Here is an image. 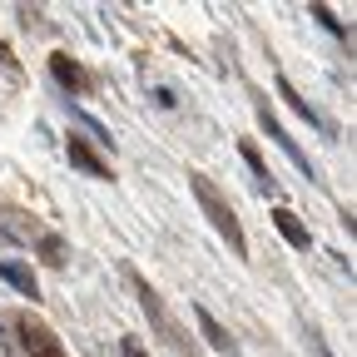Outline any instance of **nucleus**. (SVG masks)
I'll use <instances>...</instances> for the list:
<instances>
[{"mask_svg": "<svg viewBox=\"0 0 357 357\" xmlns=\"http://www.w3.org/2000/svg\"><path fill=\"white\" fill-rule=\"evenodd\" d=\"M189 189H194V199H199V208H204V218L218 229V238L234 248V258H248V238H243V223H238V213L223 204V194L208 184L204 174H189Z\"/></svg>", "mask_w": 357, "mask_h": 357, "instance_id": "f257e3e1", "label": "nucleus"}, {"mask_svg": "<svg viewBox=\"0 0 357 357\" xmlns=\"http://www.w3.org/2000/svg\"><path fill=\"white\" fill-rule=\"evenodd\" d=\"M134 293H139V307H144V318L154 323V333H159V337H169L174 347H184V333H178V323L169 318L164 298H159V293H154V288H149L144 278H134Z\"/></svg>", "mask_w": 357, "mask_h": 357, "instance_id": "f03ea898", "label": "nucleus"}, {"mask_svg": "<svg viewBox=\"0 0 357 357\" xmlns=\"http://www.w3.org/2000/svg\"><path fill=\"white\" fill-rule=\"evenodd\" d=\"M15 337H20V347H25L30 357H65L60 337L45 328L40 318H30V312H25V318H15Z\"/></svg>", "mask_w": 357, "mask_h": 357, "instance_id": "7ed1b4c3", "label": "nucleus"}, {"mask_svg": "<svg viewBox=\"0 0 357 357\" xmlns=\"http://www.w3.org/2000/svg\"><path fill=\"white\" fill-rule=\"evenodd\" d=\"M258 124L268 129V139H273V144H278V149H283V154H288V159H293V164H298V169L312 178V164H307V154L298 149V139H293V134H288V129L273 119V109H268V105H258Z\"/></svg>", "mask_w": 357, "mask_h": 357, "instance_id": "20e7f679", "label": "nucleus"}, {"mask_svg": "<svg viewBox=\"0 0 357 357\" xmlns=\"http://www.w3.org/2000/svg\"><path fill=\"white\" fill-rule=\"evenodd\" d=\"M194 323H199V333H204V342H208L213 352H229V357L238 352V342L229 337V328H223V323L213 318V312H208L204 303H194Z\"/></svg>", "mask_w": 357, "mask_h": 357, "instance_id": "39448f33", "label": "nucleus"}, {"mask_svg": "<svg viewBox=\"0 0 357 357\" xmlns=\"http://www.w3.org/2000/svg\"><path fill=\"white\" fill-rule=\"evenodd\" d=\"M65 154H70V164H75V169H84L89 178H109V164H105V159H100L95 149H89L84 139H75V134H70V144H65Z\"/></svg>", "mask_w": 357, "mask_h": 357, "instance_id": "423d86ee", "label": "nucleus"}, {"mask_svg": "<svg viewBox=\"0 0 357 357\" xmlns=\"http://www.w3.org/2000/svg\"><path fill=\"white\" fill-rule=\"evenodd\" d=\"M0 278H6L15 293H25V298H40V283H35V273L25 263H15V258H0Z\"/></svg>", "mask_w": 357, "mask_h": 357, "instance_id": "0eeeda50", "label": "nucleus"}, {"mask_svg": "<svg viewBox=\"0 0 357 357\" xmlns=\"http://www.w3.org/2000/svg\"><path fill=\"white\" fill-rule=\"evenodd\" d=\"M273 223H278V234H283L293 248H307V243H312V234L303 229V218H298L293 208H273Z\"/></svg>", "mask_w": 357, "mask_h": 357, "instance_id": "6e6552de", "label": "nucleus"}, {"mask_svg": "<svg viewBox=\"0 0 357 357\" xmlns=\"http://www.w3.org/2000/svg\"><path fill=\"white\" fill-rule=\"evenodd\" d=\"M238 154H243V164L253 169V178H258V189H263L268 199H278V178H273V169H268V164H263V154H258L253 144H243Z\"/></svg>", "mask_w": 357, "mask_h": 357, "instance_id": "1a4fd4ad", "label": "nucleus"}, {"mask_svg": "<svg viewBox=\"0 0 357 357\" xmlns=\"http://www.w3.org/2000/svg\"><path fill=\"white\" fill-rule=\"evenodd\" d=\"M50 75H55V79L70 89V95H79V89H84V70H79V65H75L65 50H60V55H50Z\"/></svg>", "mask_w": 357, "mask_h": 357, "instance_id": "9d476101", "label": "nucleus"}, {"mask_svg": "<svg viewBox=\"0 0 357 357\" xmlns=\"http://www.w3.org/2000/svg\"><path fill=\"white\" fill-rule=\"evenodd\" d=\"M278 100H288V109H293V114H303V119H307L312 129H323V119H318V109H312V105H307V100L298 95V89H293V84H288L283 75H278Z\"/></svg>", "mask_w": 357, "mask_h": 357, "instance_id": "9b49d317", "label": "nucleus"}, {"mask_svg": "<svg viewBox=\"0 0 357 357\" xmlns=\"http://www.w3.org/2000/svg\"><path fill=\"white\" fill-rule=\"evenodd\" d=\"M35 243H40V258H45V263H55V268L65 263V238H55V234H40Z\"/></svg>", "mask_w": 357, "mask_h": 357, "instance_id": "f8f14e48", "label": "nucleus"}, {"mask_svg": "<svg viewBox=\"0 0 357 357\" xmlns=\"http://www.w3.org/2000/svg\"><path fill=\"white\" fill-rule=\"evenodd\" d=\"M70 114H75V119H79V124L89 129V139H95V144H109V129H105V124H100L95 114H84V109H75V105H70Z\"/></svg>", "mask_w": 357, "mask_h": 357, "instance_id": "ddd939ff", "label": "nucleus"}, {"mask_svg": "<svg viewBox=\"0 0 357 357\" xmlns=\"http://www.w3.org/2000/svg\"><path fill=\"white\" fill-rule=\"evenodd\" d=\"M312 20H323V30H333V35H347V30H342V20H333V10H328V6H312Z\"/></svg>", "mask_w": 357, "mask_h": 357, "instance_id": "4468645a", "label": "nucleus"}, {"mask_svg": "<svg viewBox=\"0 0 357 357\" xmlns=\"http://www.w3.org/2000/svg\"><path fill=\"white\" fill-rule=\"evenodd\" d=\"M119 357H149V352L139 347V337H119Z\"/></svg>", "mask_w": 357, "mask_h": 357, "instance_id": "2eb2a0df", "label": "nucleus"}]
</instances>
